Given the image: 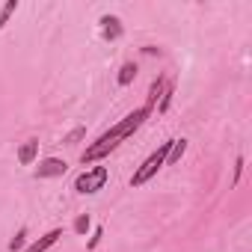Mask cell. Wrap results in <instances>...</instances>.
<instances>
[{
  "label": "cell",
  "instance_id": "6da1fadb",
  "mask_svg": "<svg viewBox=\"0 0 252 252\" xmlns=\"http://www.w3.org/2000/svg\"><path fill=\"white\" fill-rule=\"evenodd\" d=\"M149 113H152V107H137V110H131L128 116H125L119 125H113V128L107 131V134H101L83 155H80V163L86 166V163H95V160H101V158H107L122 140H128L137 128H140V125L149 119Z\"/></svg>",
  "mask_w": 252,
  "mask_h": 252
},
{
  "label": "cell",
  "instance_id": "7a4b0ae2",
  "mask_svg": "<svg viewBox=\"0 0 252 252\" xmlns=\"http://www.w3.org/2000/svg\"><path fill=\"white\" fill-rule=\"evenodd\" d=\"M169 146H172V140H166V143H160V149L152 155V158H146V163L131 175V187H143L149 178H155L163 166H166V155H169Z\"/></svg>",
  "mask_w": 252,
  "mask_h": 252
},
{
  "label": "cell",
  "instance_id": "3957f363",
  "mask_svg": "<svg viewBox=\"0 0 252 252\" xmlns=\"http://www.w3.org/2000/svg\"><path fill=\"white\" fill-rule=\"evenodd\" d=\"M107 178H110V169L107 166H92V169H86V172H80L74 178V190L83 193V196L86 193H98V190H104Z\"/></svg>",
  "mask_w": 252,
  "mask_h": 252
},
{
  "label": "cell",
  "instance_id": "277c9868",
  "mask_svg": "<svg viewBox=\"0 0 252 252\" xmlns=\"http://www.w3.org/2000/svg\"><path fill=\"white\" fill-rule=\"evenodd\" d=\"M65 169H68L65 160H60V158H48V160L39 163L36 178H60V175H65Z\"/></svg>",
  "mask_w": 252,
  "mask_h": 252
},
{
  "label": "cell",
  "instance_id": "5b68a950",
  "mask_svg": "<svg viewBox=\"0 0 252 252\" xmlns=\"http://www.w3.org/2000/svg\"><path fill=\"white\" fill-rule=\"evenodd\" d=\"M101 36L107 42H116L122 36V21L116 15H101Z\"/></svg>",
  "mask_w": 252,
  "mask_h": 252
},
{
  "label": "cell",
  "instance_id": "8992f818",
  "mask_svg": "<svg viewBox=\"0 0 252 252\" xmlns=\"http://www.w3.org/2000/svg\"><path fill=\"white\" fill-rule=\"evenodd\" d=\"M60 237H63V228H51L48 234H42L39 240H33V243L24 249V252H45V249H51V246H54Z\"/></svg>",
  "mask_w": 252,
  "mask_h": 252
},
{
  "label": "cell",
  "instance_id": "52a82bcc",
  "mask_svg": "<svg viewBox=\"0 0 252 252\" xmlns=\"http://www.w3.org/2000/svg\"><path fill=\"white\" fill-rule=\"evenodd\" d=\"M36 158H39V140L33 137V140H27V143L18 149V163H21V166H30Z\"/></svg>",
  "mask_w": 252,
  "mask_h": 252
},
{
  "label": "cell",
  "instance_id": "ba28073f",
  "mask_svg": "<svg viewBox=\"0 0 252 252\" xmlns=\"http://www.w3.org/2000/svg\"><path fill=\"white\" fill-rule=\"evenodd\" d=\"M184 152H187V140H172V146H169V155H166V163H169V166H172V163H178Z\"/></svg>",
  "mask_w": 252,
  "mask_h": 252
},
{
  "label": "cell",
  "instance_id": "9c48e42d",
  "mask_svg": "<svg viewBox=\"0 0 252 252\" xmlns=\"http://www.w3.org/2000/svg\"><path fill=\"white\" fill-rule=\"evenodd\" d=\"M18 12V0H6L3 3V9H0V30H3L6 24H9V18Z\"/></svg>",
  "mask_w": 252,
  "mask_h": 252
},
{
  "label": "cell",
  "instance_id": "30bf717a",
  "mask_svg": "<svg viewBox=\"0 0 252 252\" xmlns=\"http://www.w3.org/2000/svg\"><path fill=\"white\" fill-rule=\"evenodd\" d=\"M134 77H137V63H125L119 71V86H128Z\"/></svg>",
  "mask_w": 252,
  "mask_h": 252
},
{
  "label": "cell",
  "instance_id": "8fae6325",
  "mask_svg": "<svg viewBox=\"0 0 252 252\" xmlns=\"http://www.w3.org/2000/svg\"><path fill=\"white\" fill-rule=\"evenodd\" d=\"M163 89H166V83H163V77H158V80L152 83V89H149V104H146V107H155L158 98L163 95Z\"/></svg>",
  "mask_w": 252,
  "mask_h": 252
},
{
  "label": "cell",
  "instance_id": "7c38bea8",
  "mask_svg": "<svg viewBox=\"0 0 252 252\" xmlns=\"http://www.w3.org/2000/svg\"><path fill=\"white\" fill-rule=\"evenodd\" d=\"M24 243H27V228H21V231L9 240V252H21V249H24Z\"/></svg>",
  "mask_w": 252,
  "mask_h": 252
},
{
  "label": "cell",
  "instance_id": "4fadbf2b",
  "mask_svg": "<svg viewBox=\"0 0 252 252\" xmlns=\"http://www.w3.org/2000/svg\"><path fill=\"white\" fill-rule=\"evenodd\" d=\"M89 225H92L89 214H80V217L74 220V231H77V234H86V231H89Z\"/></svg>",
  "mask_w": 252,
  "mask_h": 252
},
{
  "label": "cell",
  "instance_id": "5bb4252c",
  "mask_svg": "<svg viewBox=\"0 0 252 252\" xmlns=\"http://www.w3.org/2000/svg\"><path fill=\"white\" fill-rule=\"evenodd\" d=\"M172 95H175V89H172V86H166V89H163V95H160V104H158V113H166V107H169V101H172Z\"/></svg>",
  "mask_w": 252,
  "mask_h": 252
},
{
  "label": "cell",
  "instance_id": "9a60e30c",
  "mask_svg": "<svg viewBox=\"0 0 252 252\" xmlns=\"http://www.w3.org/2000/svg\"><path fill=\"white\" fill-rule=\"evenodd\" d=\"M101 234H104V231H101V228H95V234L89 237V243H86V246H89V249H95V246H98V240H101Z\"/></svg>",
  "mask_w": 252,
  "mask_h": 252
},
{
  "label": "cell",
  "instance_id": "2e32d148",
  "mask_svg": "<svg viewBox=\"0 0 252 252\" xmlns=\"http://www.w3.org/2000/svg\"><path fill=\"white\" fill-rule=\"evenodd\" d=\"M83 134H86V131H83V128H80V131H74V134H68V140H65V143H68V146H71V143H74V140H80V137H83Z\"/></svg>",
  "mask_w": 252,
  "mask_h": 252
},
{
  "label": "cell",
  "instance_id": "e0dca14e",
  "mask_svg": "<svg viewBox=\"0 0 252 252\" xmlns=\"http://www.w3.org/2000/svg\"><path fill=\"white\" fill-rule=\"evenodd\" d=\"M240 172H243V158H237V163H234V181L240 178Z\"/></svg>",
  "mask_w": 252,
  "mask_h": 252
}]
</instances>
